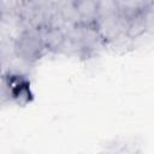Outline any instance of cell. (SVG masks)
<instances>
[{"label":"cell","mask_w":154,"mask_h":154,"mask_svg":"<svg viewBox=\"0 0 154 154\" xmlns=\"http://www.w3.org/2000/svg\"><path fill=\"white\" fill-rule=\"evenodd\" d=\"M152 4H154V2L153 1H143V0H117L118 12L128 20L131 19L132 17L137 16L138 13L143 12Z\"/></svg>","instance_id":"52a82bcc"},{"label":"cell","mask_w":154,"mask_h":154,"mask_svg":"<svg viewBox=\"0 0 154 154\" xmlns=\"http://www.w3.org/2000/svg\"><path fill=\"white\" fill-rule=\"evenodd\" d=\"M17 58L16 54V47H14V40L13 38H4L0 42V67L1 73H4L8 66L12 64V61Z\"/></svg>","instance_id":"ba28073f"},{"label":"cell","mask_w":154,"mask_h":154,"mask_svg":"<svg viewBox=\"0 0 154 154\" xmlns=\"http://www.w3.org/2000/svg\"><path fill=\"white\" fill-rule=\"evenodd\" d=\"M65 34L72 37L82 48L84 59L97 55L106 49V41L99 32L95 24H73L65 30Z\"/></svg>","instance_id":"6da1fadb"},{"label":"cell","mask_w":154,"mask_h":154,"mask_svg":"<svg viewBox=\"0 0 154 154\" xmlns=\"http://www.w3.org/2000/svg\"><path fill=\"white\" fill-rule=\"evenodd\" d=\"M78 23L95 24L97 19V0H75Z\"/></svg>","instance_id":"8992f818"},{"label":"cell","mask_w":154,"mask_h":154,"mask_svg":"<svg viewBox=\"0 0 154 154\" xmlns=\"http://www.w3.org/2000/svg\"><path fill=\"white\" fill-rule=\"evenodd\" d=\"M95 25L107 43L117 37L126 34L128 19L124 18L119 12H116L112 14L99 17L95 22Z\"/></svg>","instance_id":"3957f363"},{"label":"cell","mask_w":154,"mask_h":154,"mask_svg":"<svg viewBox=\"0 0 154 154\" xmlns=\"http://www.w3.org/2000/svg\"><path fill=\"white\" fill-rule=\"evenodd\" d=\"M38 32L48 53L58 54L65 40V31L58 28H43Z\"/></svg>","instance_id":"5b68a950"},{"label":"cell","mask_w":154,"mask_h":154,"mask_svg":"<svg viewBox=\"0 0 154 154\" xmlns=\"http://www.w3.org/2000/svg\"><path fill=\"white\" fill-rule=\"evenodd\" d=\"M154 29V4L143 12L128 20L126 35L131 40H136L144 34H153Z\"/></svg>","instance_id":"277c9868"},{"label":"cell","mask_w":154,"mask_h":154,"mask_svg":"<svg viewBox=\"0 0 154 154\" xmlns=\"http://www.w3.org/2000/svg\"><path fill=\"white\" fill-rule=\"evenodd\" d=\"M14 47L17 57L32 66L49 54L42 42L38 30L34 29H25L14 40Z\"/></svg>","instance_id":"7a4b0ae2"},{"label":"cell","mask_w":154,"mask_h":154,"mask_svg":"<svg viewBox=\"0 0 154 154\" xmlns=\"http://www.w3.org/2000/svg\"><path fill=\"white\" fill-rule=\"evenodd\" d=\"M105 154H140L138 150H136L135 148H130L125 144H122L119 147H114L111 150L106 152Z\"/></svg>","instance_id":"4fadbf2b"},{"label":"cell","mask_w":154,"mask_h":154,"mask_svg":"<svg viewBox=\"0 0 154 154\" xmlns=\"http://www.w3.org/2000/svg\"><path fill=\"white\" fill-rule=\"evenodd\" d=\"M55 7L67 25H73V24L78 23L77 12H76V7H75V0L55 1Z\"/></svg>","instance_id":"9c48e42d"},{"label":"cell","mask_w":154,"mask_h":154,"mask_svg":"<svg viewBox=\"0 0 154 154\" xmlns=\"http://www.w3.org/2000/svg\"><path fill=\"white\" fill-rule=\"evenodd\" d=\"M10 103H13L12 95L10 91V87L6 79V76L4 73L0 75V106H7Z\"/></svg>","instance_id":"8fae6325"},{"label":"cell","mask_w":154,"mask_h":154,"mask_svg":"<svg viewBox=\"0 0 154 154\" xmlns=\"http://www.w3.org/2000/svg\"><path fill=\"white\" fill-rule=\"evenodd\" d=\"M118 12L117 0H99L97 1V18Z\"/></svg>","instance_id":"7c38bea8"},{"label":"cell","mask_w":154,"mask_h":154,"mask_svg":"<svg viewBox=\"0 0 154 154\" xmlns=\"http://www.w3.org/2000/svg\"><path fill=\"white\" fill-rule=\"evenodd\" d=\"M0 75H1V67H0Z\"/></svg>","instance_id":"5bb4252c"},{"label":"cell","mask_w":154,"mask_h":154,"mask_svg":"<svg viewBox=\"0 0 154 154\" xmlns=\"http://www.w3.org/2000/svg\"><path fill=\"white\" fill-rule=\"evenodd\" d=\"M134 47H135V41L131 40L126 34L106 43V49H109L112 53L116 54H125L130 52Z\"/></svg>","instance_id":"30bf717a"},{"label":"cell","mask_w":154,"mask_h":154,"mask_svg":"<svg viewBox=\"0 0 154 154\" xmlns=\"http://www.w3.org/2000/svg\"><path fill=\"white\" fill-rule=\"evenodd\" d=\"M0 16H1V10H0Z\"/></svg>","instance_id":"9a60e30c"}]
</instances>
